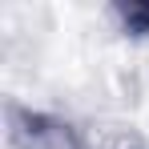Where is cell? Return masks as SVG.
I'll return each instance as SVG.
<instances>
[{
	"instance_id": "cell-1",
	"label": "cell",
	"mask_w": 149,
	"mask_h": 149,
	"mask_svg": "<svg viewBox=\"0 0 149 149\" xmlns=\"http://www.w3.org/2000/svg\"><path fill=\"white\" fill-rule=\"evenodd\" d=\"M121 16L129 32H149V4H125Z\"/></svg>"
}]
</instances>
